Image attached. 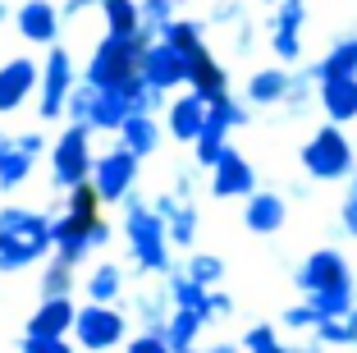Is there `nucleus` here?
Instances as JSON below:
<instances>
[{"instance_id":"30","label":"nucleus","mask_w":357,"mask_h":353,"mask_svg":"<svg viewBox=\"0 0 357 353\" xmlns=\"http://www.w3.org/2000/svg\"><path fill=\"white\" fill-rule=\"evenodd\" d=\"M87 303H119V294H124V271H119V261H101V266L87 275Z\"/></svg>"},{"instance_id":"31","label":"nucleus","mask_w":357,"mask_h":353,"mask_svg":"<svg viewBox=\"0 0 357 353\" xmlns=\"http://www.w3.org/2000/svg\"><path fill=\"white\" fill-rule=\"evenodd\" d=\"M202 331H206V317H197V312H178V308H174V317H169V326H165L174 353H192Z\"/></svg>"},{"instance_id":"15","label":"nucleus","mask_w":357,"mask_h":353,"mask_svg":"<svg viewBox=\"0 0 357 353\" xmlns=\"http://www.w3.org/2000/svg\"><path fill=\"white\" fill-rule=\"evenodd\" d=\"M142 78H147L156 92H174V87H183L188 83V55L178 51V46H169V42H151L147 51H142Z\"/></svg>"},{"instance_id":"37","label":"nucleus","mask_w":357,"mask_h":353,"mask_svg":"<svg viewBox=\"0 0 357 353\" xmlns=\"http://www.w3.org/2000/svg\"><path fill=\"white\" fill-rule=\"evenodd\" d=\"M280 326L284 331H294V335H316V326H321V317L312 312V303H294V308H284V317H280Z\"/></svg>"},{"instance_id":"53","label":"nucleus","mask_w":357,"mask_h":353,"mask_svg":"<svg viewBox=\"0 0 357 353\" xmlns=\"http://www.w3.org/2000/svg\"><path fill=\"white\" fill-rule=\"evenodd\" d=\"M174 5H178V0H174Z\"/></svg>"},{"instance_id":"34","label":"nucleus","mask_w":357,"mask_h":353,"mask_svg":"<svg viewBox=\"0 0 357 353\" xmlns=\"http://www.w3.org/2000/svg\"><path fill=\"white\" fill-rule=\"evenodd\" d=\"M183 275H188L192 284H202V289H220V280H225V261L215 257V252H192V257L183 261Z\"/></svg>"},{"instance_id":"33","label":"nucleus","mask_w":357,"mask_h":353,"mask_svg":"<svg viewBox=\"0 0 357 353\" xmlns=\"http://www.w3.org/2000/svg\"><path fill=\"white\" fill-rule=\"evenodd\" d=\"M137 317H142V331H165L169 317H174V298H169V289L137 294Z\"/></svg>"},{"instance_id":"36","label":"nucleus","mask_w":357,"mask_h":353,"mask_svg":"<svg viewBox=\"0 0 357 353\" xmlns=\"http://www.w3.org/2000/svg\"><path fill=\"white\" fill-rule=\"evenodd\" d=\"M238 349L243 353H289V344L280 340V326L257 322V326H248V335L238 340Z\"/></svg>"},{"instance_id":"38","label":"nucleus","mask_w":357,"mask_h":353,"mask_svg":"<svg viewBox=\"0 0 357 353\" xmlns=\"http://www.w3.org/2000/svg\"><path fill=\"white\" fill-rule=\"evenodd\" d=\"M142 23L160 37V32L174 23V0H142Z\"/></svg>"},{"instance_id":"50","label":"nucleus","mask_w":357,"mask_h":353,"mask_svg":"<svg viewBox=\"0 0 357 353\" xmlns=\"http://www.w3.org/2000/svg\"><path fill=\"white\" fill-rule=\"evenodd\" d=\"M5 19H10V5H5V0H0V23H5Z\"/></svg>"},{"instance_id":"48","label":"nucleus","mask_w":357,"mask_h":353,"mask_svg":"<svg viewBox=\"0 0 357 353\" xmlns=\"http://www.w3.org/2000/svg\"><path fill=\"white\" fill-rule=\"evenodd\" d=\"M110 234H115V229L105 225V220H96V229H92V248H105V243H110Z\"/></svg>"},{"instance_id":"12","label":"nucleus","mask_w":357,"mask_h":353,"mask_svg":"<svg viewBox=\"0 0 357 353\" xmlns=\"http://www.w3.org/2000/svg\"><path fill=\"white\" fill-rule=\"evenodd\" d=\"M211 193L220 202H248L252 193H261V188H257V166L238 147H229V152L211 166Z\"/></svg>"},{"instance_id":"19","label":"nucleus","mask_w":357,"mask_h":353,"mask_svg":"<svg viewBox=\"0 0 357 353\" xmlns=\"http://www.w3.org/2000/svg\"><path fill=\"white\" fill-rule=\"evenodd\" d=\"M284 220H289V198H284V193L261 188V193H252V198L243 202V225L252 229V234H261V239L280 234Z\"/></svg>"},{"instance_id":"29","label":"nucleus","mask_w":357,"mask_h":353,"mask_svg":"<svg viewBox=\"0 0 357 353\" xmlns=\"http://www.w3.org/2000/svg\"><path fill=\"white\" fill-rule=\"evenodd\" d=\"M165 289H169V298H174V308H178V312H197V317H206V308H211V289L192 284L183 271H174V275H169ZM206 326H211V317H206Z\"/></svg>"},{"instance_id":"2","label":"nucleus","mask_w":357,"mask_h":353,"mask_svg":"<svg viewBox=\"0 0 357 353\" xmlns=\"http://www.w3.org/2000/svg\"><path fill=\"white\" fill-rule=\"evenodd\" d=\"M124 239H128V252H133L137 271L142 275H174V261H169V229L165 220L156 216V207L151 202H142L133 193V198L124 202Z\"/></svg>"},{"instance_id":"51","label":"nucleus","mask_w":357,"mask_h":353,"mask_svg":"<svg viewBox=\"0 0 357 353\" xmlns=\"http://www.w3.org/2000/svg\"><path fill=\"white\" fill-rule=\"evenodd\" d=\"M261 5H280V0H261Z\"/></svg>"},{"instance_id":"4","label":"nucleus","mask_w":357,"mask_h":353,"mask_svg":"<svg viewBox=\"0 0 357 353\" xmlns=\"http://www.w3.org/2000/svg\"><path fill=\"white\" fill-rule=\"evenodd\" d=\"M151 42H160L151 28H142V37H110V32H105L101 42H96L92 60H87L83 83L119 87V83H128V78H137V69H142V51H147Z\"/></svg>"},{"instance_id":"20","label":"nucleus","mask_w":357,"mask_h":353,"mask_svg":"<svg viewBox=\"0 0 357 353\" xmlns=\"http://www.w3.org/2000/svg\"><path fill=\"white\" fill-rule=\"evenodd\" d=\"M74 322H78L74 298H42L37 312L28 317V335H37V340H69Z\"/></svg>"},{"instance_id":"16","label":"nucleus","mask_w":357,"mask_h":353,"mask_svg":"<svg viewBox=\"0 0 357 353\" xmlns=\"http://www.w3.org/2000/svg\"><path fill=\"white\" fill-rule=\"evenodd\" d=\"M101 216H87V211H60L55 216V257L69 261V266H78V261L87 257L92 248V229Z\"/></svg>"},{"instance_id":"1","label":"nucleus","mask_w":357,"mask_h":353,"mask_svg":"<svg viewBox=\"0 0 357 353\" xmlns=\"http://www.w3.org/2000/svg\"><path fill=\"white\" fill-rule=\"evenodd\" d=\"M46 252H55V216L28 207H5L0 211V275L42 261Z\"/></svg>"},{"instance_id":"43","label":"nucleus","mask_w":357,"mask_h":353,"mask_svg":"<svg viewBox=\"0 0 357 353\" xmlns=\"http://www.w3.org/2000/svg\"><path fill=\"white\" fill-rule=\"evenodd\" d=\"M19 353H74V340H37V335H23Z\"/></svg>"},{"instance_id":"23","label":"nucleus","mask_w":357,"mask_h":353,"mask_svg":"<svg viewBox=\"0 0 357 353\" xmlns=\"http://www.w3.org/2000/svg\"><path fill=\"white\" fill-rule=\"evenodd\" d=\"M289 92H294V69L271 64V69H257L252 78H248V96H243V101L271 110V106H284V101H289Z\"/></svg>"},{"instance_id":"32","label":"nucleus","mask_w":357,"mask_h":353,"mask_svg":"<svg viewBox=\"0 0 357 353\" xmlns=\"http://www.w3.org/2000/svg\"><path fill=\"white\" fill-rule=\"evenodd\" d=\"M316 340L326 349H357V312H344V317H326L316 326Z\"/></svg>"},{"instance_id":"47","label":"nucleus","mask_w":357,"mask_h":353,"mask_svg":"<svg viewBox=\"0 0 357 353\" xmlns=\"http://www.w3.org/2000/svg\"><path fill=\"white\" fill-rule=\"evenodd\" d=\"M289 353H330L326 344L316 340V335H307V340H298V344H289Z\"/></svg>"},{"instance_id":"28","label":"nucleus","mask_w":357,"mask_h":353,"mask_svg":"<svg viewBox=\"0 0 357 353\" xmlns=\"http://www.w3.org/2000/svg\"><path fill=\"white\" fill-rule=\"evenodd\" d=\"M119 147H128L133 156H156V147H160L156 115H133V120L119 129Z\"/></svg>"},{"instance_id":"35","label":"nucleus","mask_w":357,"mask_h":353,"mask_svg":"<svg viewBox=\"0 0 357 353\" xmlns=\"http://www.w3.org/2000/svg\"><path fill=\"white\" fill-rule=\"evenodd\" d=\"M37 289H42V298H69V294H74V266H69V261H60V257H51L42 266Z\"/></svg>"},{"instance_id":"27","label":"nucleus","mask_w":357,"mask_h":353,"mask_svg":"<svg viewBox=\"0 0 357 353\" xmlns=\"http://www.w3.org/2000/svg\"><path fill=\"white\" fill-rule=\"evenodd\" d=\"M160 42L178 46V51L188 55V69H192V60H197V55L211 51V46H206V23H197V19H174L165 32H160Z\"/></svg>"},{"instance_id":"45","label":"nucleus","mask_w":357,"mask_h":353,"mask_svg":"<svg viewBox=\"0 0 357 353\" xmlns=\"http://www.w3.org/2000/svg\"><path fill=\"white\" fill-rule=\"evenodd\" d=\"M252 42H257V28H252V19H248V23L234 28V55H248V51H252Z\"/></svg>"},{"instance_id":"41","label":"nucleus","mask_w":357,"mask_h":353,"mask_svg":"<svg viewBox=\"0 0 357 353\" xmlns=\"http://www.w3.org/2000/svg\"><path fill=\"white\" fill-rule=\"evenodd\" d=\"M215 28H238V23H248V10H243L238 0H215V10H211V19Z\"/></svg>"},{"instance_id":"7","label":"nucleus","mask_w":357,"mask_h":353,"mask_svg":"<svg viewBox=\"0 0 357 353\" xmlns=\"http://www.w3.org/2000/svg\"><path fill=\"white\" fill-rule=\"evenodd\" d=\"M74 87H78L74 55L64 51V46H51V51H46V64H42V87H37V110H42V120H64Z\"/></svg>"},{"instance_id":"42","label":"nucleus","mask_w":357,"mask_h":353,"mask_svg":"<svg viewBox=\"0 0 357 353\" xmlns=\"http://www.w3.org/2000/svg\"><path fill=\"white\" fill-rule=\"evenodd\" d=\"M128 353H174L165 331H142L137 340H128Z\"/></svg>"},{"instance_id":"22","label":"nucleus","mask_w":357,"mask_h":353,"mask_svg":"<svg viewBox=\"0 0 357 353\" xmlns=\"http://www.w3.org/2000/svg\"><path fill=\"white\" fill-rule=\"evenodd\" d=\"M316 101L330 124H357V78H326L316 83Z\"/></svg>"},{"instance_id":"24","label":"nucleus","mask_w":357,"mask_h":353,"mask_svg":"<svg viewBox=\"0 0 357 353\" xmlns=\"http://www.w3.org/2000/svg\"><path fill=\"white\" fill-rule=\"evenodd\" d=\"M312 69L316 83H326V78H357V32H339L335 42L326 46V55L316 64H307Z\"/></svg>"},{"instance_id":"6","label":"nucleus","mask_w":357,"mask_h":353,"mask_svg":"<svg viewBox=\"0 0 357 353\" xmlns=\"http://www.w3.org/2000/svg\"><path fill=\"white\" fill-rule=\"evenodd\" d=\"M92 170H96V156H92V129L83 124H69L51 147V184L60 193L78 184H92Z\"/></svg>"},{"instance_id":"3","label":"nucleus","mask_w":357,"mask_h":353,"mask_svg":"<svg viewBox=\"0 0 357 353\" xmlns=\"http://www.w3.org/2000/svg\"><path fill=\"white\" fill-rule=\"evenodd\" d=\"M298 161H303V175L316 179V184H348V179L357 175L353 138H348L339 124H330V120L321 129H312V138L303 143Z\"/></svg>"},{"instance_id":"46","label":"nucleus","mask_w":357,"mask_h":353,"mask_svg":"<svg viewBox=\"0 0 357 353\" xmlns=\"http://www.w3.org/2000/svg\"><path fill=\"white\" fill-rule=\"evenodd\" d=\"M92 5L101 10V0H64V5H60V14H64V19H83V14L92 10Z\"/></svg>"},{"instance_id":"40","label":"nucleus","mask_w":357,"mask_h":353,"mask_svg":"<svg viewBox=\"0 0 357 353\" xmlns=\"http://www.w3.org/2000/svg\"><path fill=\"white\" fill-rule=\"evenodd\" d=\"M339 229H344L348 239H357V175L348 179V193L339 202Z\"/></svg>"},{"instance_id":"9","label":"nucleus","mask_w":357,"mask_h":353,"mask_svg":"<svg viewBox=\"0 0 357 353\" xmlns=\"http://www.w3.org/2000/svg\"><path fill=\"white\" fill-rule=\"evenodd\" d=\"M128 335V317L110 303H83L78 308V322H74V340L83 344L87 353H105L115 349L119 340Z\"/></svg>"},{"instance_id":"5","label":"nucleus","mask_w":357,"mask_h":353,"mask_svg":"<svg viewBox=\"0 0 357 353\" xmlns=\"http://www.w3.org/2000/svg\"><path fill=\"white\" fill-rule=\"evenodd\" d=\"M243 124H252V106H248V101H238V96H220V101H211L206 129H202V138L192 143V166L211 170L225 152H229V134H234V129H243Z\"/></svg>"},{"instance_id":"44","label":"nucleus","mask_w":357,"mask_h":353,"mask_svg":"<svg viewBox=\"0 0 357 353\" xmlns=\"http://www.w3.org/2000/svg\"><path fill=\"white\" fill-rule=\"evenodd\" d=\"M234 312H238L234 294H225V289H211V308H206V317H211V322H229Z\"/></svg>"},{"instance_id":"25","label":"nucleus","mask_w":357,"mask_h":353,"mask_svg":"<svg viewBox=\"0 0 357 353\" xmlns=\"http://www.w3.org/2000/svg\"><path fill=\"white\" fill-rule=\"evenodd\" d=\"M188 92H197L202 101H220V96H229V69H225L215 55H197L188 69Z\"/></svg>"},{"instance_id":"49","label":"nucleus","mask_w":357,"mask_h":353,"mask_svg":"<svg viewBox=\"0 0 357 353\" xmlns=\"http://www.w3.org/2000/svg\"><path fill=\"white\" fill-rule=\"evenodd\" d=\"M202 353H243L238 344H211V349H202Z\"/></svg>"},{"instance_id":"10","label":"nucleus","mask_w":357,"mask_h":353,"mask_svg":"<svg viewBox=\"0 0 357 353\" xmlns=\"http://www.w3.org/2000/svg\"><path fill=\"white\" fill-rule=\"evenodd\" d=\"M137 166L142 156H133L128 147H110L105 156H96V170H92V188L101 193V202H128L133 198V184H137Z\"/></svg>"},{"instance_id":"8","label":"nucleus","mask_w":357,"mask_h":353,"mask_svg":"<svg viewBox=\"0 0 357 353\" xmlns=\"http://www.w3.org/2000/svg\"><path fill=\"white\" fill-rule=\"evenodd\" d=\"M294 284L303 289V298L312 294H330V289H353V266L339 248H316L298 261L294 271Z\"/></svg>"},{"instance_id":"17","label":"nucleus","mask_w":357,"mask_h":353,"mask_svg":"<svg viewBox=\"0 0 357 353\" xmlns=\"http://www.w3.org/2000/svg\"><path fill=\"white\" fill-rule=\"evenodd\" d=\"M14 23H19L23 42H37V46H55V37H60V5H51V0H23L19 10H14Z\"/></svg>"},{"instance_id":"13","label":"nucleus","mask_w":357,"mask_h":353,"mask_svg":"<svg viewBox=\"0 0 357 353\" xmlns=\"http://www.w3.org/2000/svg\"><path fill=\"white\" fill-rule=\"evenodd\" d=\"M46 152V138L42 134H14L5 138L0 147V193H14V188L28 184L32 166H37V156Z\"/></svg>"},{"instance_id":"11","label":"nucleus","mask_w":357,"mask_h":353,"mask_svg":"<svg viewBox=\"0 0 357 353\" xmlns=\"http://www.w3.org/2000/svg\"><path fill=\"white\" fill-rule=\"evenodd\" d=\"M303 28H307V0H280L266 32H271V51L284 69L303 60Z\"/></svg>"},{"instance_id":"39","label":"nucleus","mask_w":357,"mask_h":353,"mask_svg":"<svg viewBox=\"0 0 357 353\" xmlns=\"http://www.w3.org/2000/svg\"><path fill=\"white\" fill-rule=\"evenodd\" d=\"M312 96H316V78H312V69L294 73V92H289V101H284V110H289V115L307 110V101H312Z\"/></svg>"},{"instance_id":"21","label":"nucleus","mask_w":357,"mask_h":353,"mask_svg":"<svg viewBox=\"0 0 357 353\" xmlns=\"http://www.w3.org/2000/svg\"><path fill=\"white\" fill-rule=\"evenodd\" d=\"M206 115H211V101H202L197 92L174 96V101H169V110H165L169 138H178V143H197L202 129H206Z\"/></svg>"},{"instance_id":"52","label":"nucleus","mask_w":357,"mask_h":353,"mask_svg":"<svg viewBox=\"0 0 357 353\" xmlns=\"http://www.w3.org/2000/svg\"><path fill=\"white\" fill-rule=\"evenodd\" d=\"M0 147H5V138H0Z\"/></svg>"},{"instance_id":"14","label":"nucleus","mask_w":357,"mask_h":353,"mask_svg":"<svg viewBox=\"0 0 357 353\" xmlns=\"http://www.w3.org/2000/svg\"><path fill=\"white\" fill-rule=\"evenodd\" d=\"M42 87V64L28 60V55H14V60L0 64V115H14L37 96Z\"/></svg>"},{"instance_id":"18","label":"nucleus","mask_w":357,"mask_h":353,"mask_svg":"<svg viewBox=\"0 0 357 353\" xmlns=\"http://www.w3.org/2000/svg\"><path fill=\"white\" fill-rule=\"evenodd\" d=\"M156 216L165 220V229H169V243L174 248H192V239H197V225H202V216H197V207H192L188 198H178V193H156Z\"/></svg>"},{"instance_id":"26","label":"nucleus","mask_w":357,"mask_h":353,"mask_svg":"<svg viewBox=\"0 0 357 353\" xmlns=\"http://www.w3.org/2000/svg\"><path fill=\"white\" fill-rule=\"evenodd\" d=\"M101 19L110 37H142V0H101Z\"/></svg>"}]
</instances>
